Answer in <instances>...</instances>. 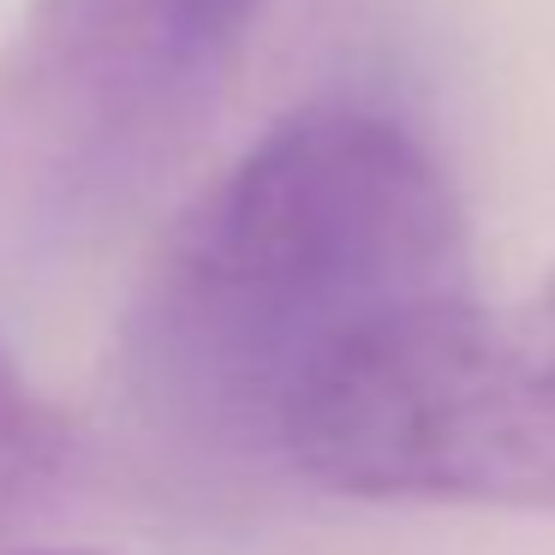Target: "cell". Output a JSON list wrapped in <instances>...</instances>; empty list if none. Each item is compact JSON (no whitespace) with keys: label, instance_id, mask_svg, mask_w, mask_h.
Here are the masks:
<instances>
[{"label":"cell","instance_id":"cell-4","mask_svg":"<svg viewBox=\"0 0 555 555\" xmlns=\"http://www.w3.org/2000/svg\"><path fill=\"white\" fill-rule=\"evenodd\" d=\"M66 430L49 400L18 376V364L0 352V531L18 526L30 507H42L49 483L61 478Z\"/></svg>","mask_w":555,"mask_h":555},{"label":"cell","instance_id":"cell-3","mask_svg":"<svg viewBox=\"0 0 555 555\" xmlns=\"http://www.w3.org/2000/svg\"><path fill=\"white\" fill-rule=\"evenodd\" d=\"M257 0H30L0 66V185L73 216L204 102Z\"/></svg>","mask_w":555,"mask_h":555},{"label":"cell","instance_id":"cell-5","mask_svg":"<svg viewBox=\"0 0 555 555\" xmlns=\"http://www.w3.org/2000/svg\"><path fill=\"white\" fill-rule=\"evenodd\" d=\"M0 555H30V550H0Z\"/></svg>","mask_w":555,"mask_h":555},{"label":"cell","instance_id":"cell-1","mask_svg":"<svg viewBox=\"0 0 555 555\" xmlns=\"http://www.w3.org/2000/svg\"><path fill=\"white\" fill-rule=\"evenodd\" d=\"M466 281V216L436 156L371 108L263 132L162 240L126 317V388L173 442L275 454L299 388Z\"/></svg>","mask_w":555,"mask_h":555},{"label":"cell","instance_id":"cell-2","mask_svg":"<svg viewBox=\"0 0 555 555\" xmlns=\"http://www.w3.org/2000/svg\"><path fill=\"white\" fill-rule=\"evenodd\" d=\"M275 454L371 502L555 514V275L376 323L299 388Z\"/></svg>","mask_w":555,"mask_h":555}]
</instances>
